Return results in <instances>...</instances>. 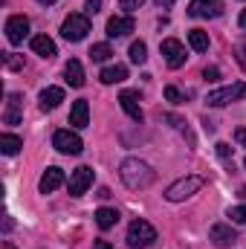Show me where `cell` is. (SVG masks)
Here are the masks:
<instances>
[{
  "mask_svg": "<svg viewBox=\"0 0 246 249\" xmlns=\"http://www.w3.org/2000/svg\"><path fill=\"white\" fill-rule=\"evenodd\" d=\"M200 188H203V177L188 174V177H183V180L171 183V186H168V191H165V197H168L171 203H183V200H188L191 194H197Z\"/></svg>",
  "mask_w": 246,
  "mask_h": 249,
  "instance_id": "4",
  "label": "cell"
},
{
  "mask_svg": "<svg viewBox=\"0 0 246 249\" xmlns=\"http://www.w3.org/2000/svg\"><path fill=\"white\" fill-rule=\"evenodd\" d=\"M32 53L41 55V58H53L55 55V41L47 38V35H35L32 38Z\"/></svg>",
  "mask_w": 246,
  "mask_h": 249,
  "instance_id": "17",
  "label": "cell"
},
{
  "mask_svg": "<svg viewBox=\"0 0 246 249\" xmlns=\"http://www.w3.org/2000/svg\"><path fill=\"white\" fill-rule=\"evenodd\" d=\"M235 139H238V145L246 148V127H238V130H235Z\"/></svg>",
  "mask_w": 246,
  "mask_h": 249,
  "instance_id": "34",
  "label": "cell"
},
{
  "mask_svg": "<svg viewBox=\"0 0 246 249\" xmlns=\"http://www.w3.org/2000/svg\"><path fill=\"white\" fill-rule=\"evenodd\" d=\"M61 102H64L61 87H47V90H41V110H55Z\"/></svg>",
  "mask_w": 246,
  "mask_h": 249,
  "instance_id": "16",
  "label": "cell"
},
{
  "mask_svg": "<svg viewBox=\"0 0 246 249\" xmlns=\"http://www.w3.org/2000/svg\"><path fill=\"white\" fill-rule=\"evenodd\" d=\"M159 50H162V55H165V64H168L171 70H180V67L185 64V47L180 44V41H177V38H165Z\"/></svg>",
  "mask_w": 246,
  "mask_h": 249,
  "instance_id": "10",
  "label": "cell"
},
{
  "mask_svg": "<svg viewBox=\"0 0 246 249\" xmlns=\"http://www.w3.org/2000/svg\"><path fill=\"white\" fill-rule=\"evenodd\" d=\"M3 61H6L9 70H20V67H23V58H18L15 53H6V55H3Z\"/></svg>",
  "mask_w": 246,
  "mask_h": 249,
  "instance_id": "28",
  "label": "cell"
},
{
  "mask_svg": "<svg viewBox=\"0 0 246 249\" xmlns=\"http://www.w3.org/2000/svg\"><path fill=\"white\" fill-rule=\"evenodd\" d=\"M20 122V96L12 93L9 96V110H6V124H18Z\"/></svg>",
  "mask_w": 246,
  "mask_h": 249,
  "instance_id": "23",
  "label": "cell"
},
{
  "mask_svg": "<svg viewBox=\"0 0 246 249\" xmlns=\"http://www.w3.org/2000/svg\"><path fill=\"white\" fill-rule=\"evenodd\" d=\"M136 29V20L130 18V15H113L110 20H107V35L110 38H124V35H130Z\"/></svg>",
  "mask_w": 246,
  "mask_h": 249,
  "instance_id": "13",
  "label": "cell"
},
{
  "mask_svg": "<svg viewBox=\"0 0 246 249\" xmlns=\"http://www.w3.org/2000/svg\"><path fill=\"white\" fill-rule=\"evenodd\" d=\"M203 78H206V81H217V78H220V70H217V67H206V70H203Z\"/></svg>",
  "mask_w": 246,
  "mask_h": 249,
  "instance_id": "30",
  "label": "cell"
},
{
  "mask_svg": "<svg viewBox=\"0 0 246 249\" xmlns=\"http://www.w3.org/2000/svg\"><path fill=\"white\" fill-rule=\"evenodd\" d=\"M38 3H44V6H50V3H55V0H38Z\"/></svg>",
  "mask_w": 246,
  "mask_h": 249,
  "instance_id": "38",
  "label": "cell"
},
{
  "mask_svg": "<svg viewBox=\"0 0 246 249\" xmlns=\"http://www.w3.org/2000/svg\"><path fill=\"white\" fill-rule=\"evenodd\" d=\"M217 157H220V160H229V157H232V148H229L226 142H217Z\"/></svg>",
  "mask_w": 246,
  "mask_h": 249,
  "instance_id": "31",
  "label": "cell"
},
{
  "mask_svg": "<svg viewBox=\"0 0 246 249\" xmlns=\"http://www.w3.org/2000/svg\"><path fill=\"white\" fill-rule=\"evenodd\" d=\"M84 9H87V15H96V12L102 9V0H87V6H84Z\"/></svg>",
  "mask_w": 246,
  "mask_h": 249,
  "instance_id": "32",
  "label": "cell"
},
{
  "mask_svg": "<svg viewBox=\"0 0 246 249\" xmlns=\"http://www.w3.org/2000/svg\"><path fill=\"white\" fill-rule=\"evenodd\" d=\"M238 61H241V67L246 70V41L244 44H238Z\"/></svg>",
  "mask_w": 246,
  "mask_h": 249,
  "instance_id": "33",
  "label": "cell"
},
{
  "mask_svg": "<svg viewBox=\"0 0 246 249\" xmlns=\"http://www.w3.org/2000/svg\"><path fill=\"white\" fill-rule=\"evenodd\" d=\"M188 15L191 18H220L223 15V0H191Z\"/></svg>",
  "mask_w": 246,
  "mask_h": 249,
  "instance_id": "9",
  "label": "cell"
},
{
  "mask_svg": "<svg viewBox=\"0 0 246 249\" xmlns=\"http://www.w3.org/2000/svg\"><path fill=\"white\" fill-rule=\"evenodd\" d=\"M130 61L133 64H145L148 61V47H145L142 41H133V44H130Z\"/></svg>",
  "mask_w": 246,
  "mask_h": 249,
  "instance_id": "24",
  "label": "cell"
},
{
  "mask_svg": "<svg viewBox=\"0 0 246 249\" xmlns=\"http://www.w3.org/2000/svg\"><path fill=\"white\" fill-rule=\"evenodd\" d=\"M157 241V229L148 220H133L127 226V247L130 249H148Z\"/></svg>",
  "mask_w": 246,
  "mask_h": 249,
  "instance_id": "2",
  "label": "cell"
},
{
  "mask_svg": "<svg viewBox=\"0 0 246 249\" xmlns=\"http://www.w3.org/2000/svg\"><path fill=\"white\" fill-rule=\"evenodd\" d=\"M90 186H93V168L81 165V168H75V171L70 174V183H67V188H70V194H72V197H81V194H84Z\"/></svg>",
  "mask_w": 246,
  "mask_h": 249,
  "instance_id": "11",
  "label": "cell"
},
{
  "mask_svg": "<svg viewBox=\"0 0 246 249\" xmlns=\"http://www.w3.org/2000/svg\"><path fill=\"white\" fill-rule=\"evenodd\" d=\"M87 32H90V18L87 15H70L61 23V35L67 41H72V44L75 41H84Z\"/></svg>",
  "mask_w": 246,
  "mask_h": 249,
  "instance_id": "5",
  "label": "cell"
},
{
  "mask_svg": "<svg viewBox=\"0 0 246 249\" xmlns=\"http://www.w3.org/2000/svg\"><path fill=\"white\" fill-rule=\"evenodd\" d=\"M209 241H211L217 249H229V247L238 244V232H235L229 223H214L211 232H209Z\"/></svg>",
  "mask_w": 246,
  "mask_h": 249,
  "instance_id": "7",
  "label": "cell"
},
{
  "mask_svg": "<svg viewBox=\"0 0 246 249\" xmlns=\"http://www.w3.org/2000/svg\"><path fill=\"white\" fill-rule=\"evenodd\" d=\"M53 145H55V151L70 154V157H78V154L84 151V142H81V136H78V133H72V130H55V136H53Z\"/></svg>",
  "mask_w": 246,
  "mask_h": 249,
  "instance_id": "6",
  "label": "cell"
},
{
  "mask_svg": "<svg viewBox=\"0 0 246 249\" xmlns=\"http://www.w3.org/2000/svg\"><path fill=\"white\" fill-rule=\"evenodd\" d=\"M61 186H64V171L55 168V165H50V168L44 171L41 183H38V191H41V194H53L55 188H61Z\"/></svg>",
  "mask_w": 246,
  "mask_h": 249,
  "instance_id": "14",
  "label": "cell"
},
{
  "mask_svg": "<svg viewBox=\"0 0 246 249\" xmlns=\"http://www.w3.org/2000/svg\"><path fill=\"white\" fill-rule=\"evenodd\" d=\"M20 148H23V139H20V136H15V133H3V136H0V151H3L6 157H15Z\"/></svg>",
  "mask_w": 246,
  "mask_h": 249,
  "instance_id": "20",
  "label": "cell"
},
{
  "mask_svg": "<svg viewBox=\"0 0 246 249\" xmlns=\"http://www.w3.org/2000/svg\"><path fill=\"white\" fill-rule=\"evenodd\" d=\"M241 99H246V81H238V84H229V87H217V90H211L206 102H209L211 107H226V105L241 102Z\"/></svg>",
  "mask_w": 246,
  "mask_h": 249,
  "instance_id": "3",
  "label": "cell"
},
{
  "mask_svg": "<svg viewBox=\"0 0 246 249\" xmlns=\"http://www.w3.org/2000/svg\"><path fill=\"white\" fill-rule=\"evenodd\" d=\"M157 6H159V9H171V6H174V0H157Z\"/></svg>",
  "mask_w": 246,
  "mask_h": 249,
  "instance_id": "35",
  "label": "cell"
},
{
  "mask_svg": "<svg viewBox=\"0 0 246 249\" xmlns=\"http://www.w3.org/2000/svg\"><path fill=\"white\" fill-rule=\"evenodd\" d=\"M3 249H15V247H12V244H3Z\"/></svg>",
  "mask_w": 246,
  "mask_h": 249,
  "instance_id": "39",
  "label": "cell"
},
{
  "mask_svg": "<svg viewBox=\"0 0 246 249\" xmlns=\"http://www.w3.org/2000/svg\"><path fill=\"white\" fill-rule=\"evenodd\" d=\"M244 165H246V162H244Z\"/></svg>",
  "mask_w": 246,
  "mask_h": 249,
  "instance_id": "40",
  "label": "cell"
},
{
  "mask_svg": "<svg viewBox=\"0 0 246 249\" xmlns=\"http://www.w3.org/2000/svg\"><path fill=\"white\" fill-rule=\"evenodd\" d=\"M96 223H99V229H113L116 223H119V212L116 209H99L96 212Z\"/></svg>",
  "mask_w": 246,
  "mask_h": 249,
  "instance_id": "21",
  "label": "cell"
},
{
  "mask_svg": "<svg viewBox=\"0 0 246 249\" xmlns=\"http://www.w3.org/2000/svg\"><path fill=\"white\" fill-rule=\"evenodd\" d=\"M241 26H244V29H246V9H244V12H241Z\"/></svg>",
  "mask_w": 246,
  "mask_h": 249,
  "instance_id": "37",
  "label": "cell"
},
{
  "mask_svg": "<svg viewBox=\"0 0 246 249\" xmlns=\"http://www.w3.org/2000/svg\"><path fill=\"white\" fill-rule=\"evenodd\" d=\"M64 75H67V81H70V87H84V67H81V61H67V67H64Z\"/></svg>",
  "mask_w": 246,
  "mask_h": 249,
  "instance_id": "18",
  "label": "cell"
},
{
  "mask_svg": "<svg viewBox=\"0 0 246 249\" xmlns=\"http://www.w3.org/2000/svg\"><path fill=\"white\" fill-rule=\"evenodd\" d=\"M229 217H232L235 223H246V203L244 206H232V209H229Z\"/></svg>",
  "mask_w": 246,
  "mask_h": 249,
  "instance_id": "26",
  "label": "cell"
},
{
  "mask_svg": "<svg viewBox=\"0 0 246 249\" xmlns=\"http://www.w3.org/2000/svg\"><path fill=\"white\" fill-rule=\"evenodd\" d=\"M188 47H191L194 53H206V50H209V35H206L203 29H191V32H188Z\"/></svg>",
  "mask_w": 246,
  "mask_h": 249,
  "instance_id": "22",
  "label": "cell"
},
{
  "mask_svg": "<svg viewBox=\"0 0 246 249\" xmlns=\"http://www.w3.org/2000/svg\"><path fill=\"white\" fill-rule=\"evenodd\" d=\"M93 249H113V247H110L107 241H96V247H93Z\"/></svg>",
  "mask_w": 246,
  "mask_h": 249,
  "instance_id": "36",
  "label": "cell"
},
{
  "mask_svg": "<svg viewBox=\"0 0 246 249\" xmlns=\"http://www.w3.org/2000/svg\"><path fill=\"white\" fill-rule=\"evenodd\" d=\"M119 105H122V110L133 119V122H142V119H145V113H142V107H139V93H136V90H122V93H119Z\"/></svg>",
  "mask_w": 246,
  "mask_h": 249,
  "instance_id": "12",
  "label": "cell"
},
{
  "mask_svg": "<svg viewBox=\"0 0 246 249\" xmlns=\"http://www.w3.org/2000/svg\"><path fill=\"white\" fill-rule=\"evenodd\" d=\"M119 177H122V183L130 191H139V188H148L154 180H157V174H154V168L148 165V162H142V160H136V157H130V160H124L122 168H119Z\"/></svg>",
  "mask_w": 246,
  "mask_h": 249,
  "instance_id": "1",
  "label": "cell"
},
{
  "mask_svg": "<svg viewBox=\"0 0 246 249\" xmlns=\"http://www.w3.org/2000/svg\"><path fill=\"white\" fill-rule=\"evenodd\" d=\"M165 99H168V102H174V105H180V102H185V96L180 93V90H177V87H171V84L165 87Z\"/></svg>",
  "mask_w": 246,
  "mask_h": 249,
  "instance_id": "27",
  "label": "cell"
},
{
  "mask_svg": "<svg viewBox=\"0 0 246 249\" xmlns=\"http://www.w3.org/2000/svg\"><path fill=\"white\" fill-rule=\"evenodd\" d=\"M110 55H113L110 44H93V50H90V58H93V61H107Z\"/></svg>",
  "mask_w": 246,
  "mask_h": 249,
  "instance_id": "25",
  "label": "cell"
},
{
  "mask_svg": "<svg viewBox=\"0 0 246 249\" xmlns=\"http://www.w3.org/2000/svg\"><path fill=\"white\" fill-rule=\"evenodd\" d=\"M142 3H145V0H119V9H124V12L130 15V12H136Z\"/></svg>",
  "mask_w": 246,
  "mask_h": 249,
  "instance_id": "29",
  "label": "cell"
},
{
  "mask_svg": "<svg viewBox=\"0 0 246 249\" xmlns=\"http://www.w3.org/2000/svg\"><path fill=\"white\" fill-rule=\"evenodd\" d=\"M26 35H29V20H26L23 15H12V18L6 20V38H9V44L18 47V44H23Z\"/></svg>",
  "mask_w": 246,
  "mask_h": 249,
  "instance_id": "8",
  "label": "cell"
},
{
  "mask_svg": "<svg viewBox=\"0 0 246 249\" xmlns=\"http://www.w3.org/2000/svg\"><path fill=\"white\" fill-rule=\"evenodd\" d=\"M99 78H102V84H119V81L127 78V67H122V64H110V67L102 70Z\"/></svg>",
  "mask_w": 246,
  "mask_h": 249,
  "instance_id": "19",
  "label": "cell"
},
{
  "mask_svg": "<svg viewBox=\"0 0 246 249\" xmlns=\"http://www.w3.org/2000/svg\"><path fill=\"white\" fill-rule=\"evenodd\" d=\"M70 124L72 127H87L90 124V105L84 99L72 102V110H70Z\"/></svg>",
  "mask_w": 246,
  "mask_h": 249,
  "instance_id": "15",
  "label": "cell"
}]
</instances>
